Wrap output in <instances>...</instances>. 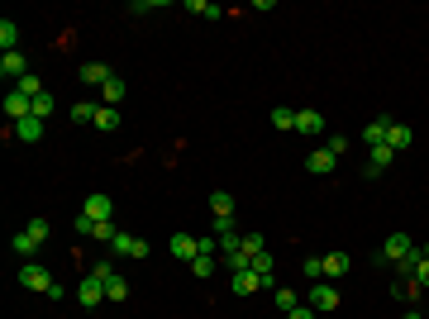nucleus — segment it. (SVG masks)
I'll list each match as a JSON object with an SVG mask.
<instances>
[{"mask_svg":"<svg viewBox=\"0 0 429 319\" xmlns=\"http://www.w3.org/2000/svg\"><path fill=\"white\" fill-rule=\"evenodd\" d=\"M210 210H214V219L234 214V195H229V191H214V195H210Z\"/></svg>","mask_w":429,"mask_h":319,"instance_id":"nucleus-20","label":"nucleus"},{"mask_svg":"<svg viewBox=\"0 0 429 319\" xmlns=\"http://www.w3.org/2000/svg\"><path fill=\"white\" fill-rule=\"evenodd\" d=\"M296 133H324V114L320 110H296Z\"/></svg>","mask_w":429,"mask_h":319,"instance_id":"nucleus-13","label":"nucleus"},{"mask_svg":"<svg viewBox=\"0 0 429 319\" xmlns=\"http://www.w3.org/2000/svg\"><path fill=\"white\" fill-rule=\"evenodd\" d=\"M386 143H391V153H405V148L415 143V129H405V124H391V138H386Z\"/></svg>","mask_w":429,"mask_h":319,"instance_id":"nucleus-18","label":"nucleus"},{"mask_svg":"<svg viewBox=\"0 0 429 319\" xmlns=\"http://www.w3.org/2000/svg\"><path fill=\"white\" fill-rule=\"evenodd\" d=\"M15 91H20V96H29V101H34V96H43V86H38V77H34V72H29V77L20 81Z\"/></svg>","mask_w":429,"mask_h":319,"instance_id":"nucleus-33","label":"nucleus"},{"mask_svg":"<svg viewBox=\"0 0 429 319\" xmlns=\"http://www.w3.org/2000/svg\"><path fill=\"white\" fill-rule=\"evenodd\" d=\"M229 286H234V295H253V291H263L268 281H263L253 267H243V272H234V281H229Z\"/></svg>","mask_w":429,"mask_h":319,"instance_id":"nucleus-9","label":"nucleus"},{"mask_svg":"<svg viewBox=\"0 0 429 319\" xmlns=\"http://www.w3.org/2000/svg\"><path fill=\"white\" fill-rule=\"evenodd\" d=\"M115 77L106 62H81V86H106V81Z\"/></svg>","mask_w":429,"mask_h":319,"instance_id":"nucleus-11","label":"nucleus"},{"mask_svg":"<svg viewBox=\"0 0 429 319\" xmlns=\"http://www.w3.org/2000/svg\"><path fill=\"white\" fill-rule=\"evenodd\" d=\"M296 305H300V300H296V291H286V286H277V310H282V315H291Z\"/></svg>","mask_w":429,"mask_h":319,"instance_id":"nucleus-31","label":"nucleus"},{"mask_svg":"<svg viewBox=\"0 0 429 319\" xmlns=\"http://www.w3.org/2000/svg\"><path fill=\"white\" fill-rule=\"evenodd\" d=\"M300 272H305V281L315 286V281H324V258H305L300 262Z\"/></svg>","mask_w":429,"mask_h":319,"instance_id":"nucleus-23","label":"nucleus"},{"mask_svg":"<svg viewBox=\"0 0 429 319\" xmlns=\"http://www.w3.org/2000/svg\"><path fill=\"white\" fill-rule=\"evenodd\" d=\"M191 10H196L201 20H219V15H224V10H219V5H210V0H191Z\"/></svg>","mask_w":429,"mask_h":319,"instance_id":"nucleus-32","label":"nucleus"},{"mask_svg":"<svg viewBox=\"0 0 429 319\" xmlns=\"http://www.w3.org/2000/svg\"><path fill=\"white\" fill-rule=\"evenodd\" d=\"M344 272H349V258H344V253H329V258H324V276H344Z\"/></svg>","mask_w":429,"mask_h":319,"instance_id":"nucleus-26","label":"nucleus"},{"mask_svg":"<svg viewBox=\"0 0 429 319\" xmlns=\"http://www.w3.org/2000/svg\"><path fill=\"white\" fill-rule=\"evenodd\" d=\"M77 300H81V305H101V300H106V281L86 276V281L77 286Z\"/></svg>","mask_w":429,"mask_h":319,"instance_id":"nucleus-12","label":"nucleus"},{"mask_svg":"<svg viewBox=\"0 0 429 319\" xmlns=\"http://www.w3.org/2000/svg\"><path fill=\"white\" fill-rule=\"evenodd\" d=\"M310 310H320V315L339 310V286H329V281H315V286H310Z\"/></svg>","mask_w":429,"mask_h":319,"instance_id":"nucleus-5","label":"nucleus"},{"mask_svg":"<svg viewBox=\"0 0 429 319\" xmlns=\"http://www.w3.org/2000/svg\"><path fill=\"white\" fill-rule=\"evenodd\" d=\"M24 234H29L34 243H38V248H43V243H48V219H29V224H24Z\"/></svg>","mask_w":429,"mask_h":319,"instance_id":"nucleus-25","label":"nucleus"},{"mask_svg":"<svg viewBox=\"0 0 429 319\" xmlns=\"http://www.w3.org/2000/svg\"><path fill=\"white\" fill-rule=\"evenodd\" d=\"M243 253H248V258L268 253V239H263V234H243Z\"/></svg>","mask_w":429,"mask_h":319,"instance_id":"nucleus-29","label":"nucleus"},{"mask_svg":"<svg viewBox=\"0 0 429 319\" xmlns=\"http://www.w3.org/2000/svg\"><path fill=\"white\" fill-rule=\"evenodd\" d=\"M286 319H315V310H310V305H296V310H291Z\"/></svg>","mask_w":429,"mask_h":319,"instance_id":"nucleus-38","label":"nucleus"},{"mask_svg":"<svg viewBox=\"0 0 429 319\" xmlns=\"http://www.w3.org/2000/svg\"><path fill=\"white\" fill-rule=\"evenodd\" d=\"M415 248H420V243L410 239V234H391V239L381 243V262H396V267H401L405 258L415 253Z\"/></svg>","mask_w":429,"mask_h":319,"instance_id":"nucleus-3","label":"nucleus"},{"mask_svg":"<svg viewBox=\"0 0 429 319\" xmlns=\"http://www.w3.org/2000/svg\"><path fill=\"white\" fill-rule=\"evenodd\" d=\"M224 234H234V214H224V219H214V239H224Z\"/></svg>","mask_w":429,"mask_h":319,"instance_id":"nucleus-37","label":"nucleus"},{"mask_svg":"<svg viewBox=\"0 0 429 319\" xmlns=\"http://www.w3.org/2000/svg\"><path fill=\"white\" fill-rule=\"evenodd\" d=\"M420 253H425V258H429V243H425V248H420Z\"/></svg>","mask_w":429,"mask_h":319,"instance_id":"nucleus-40","label":"nucleus"},{"mask_svg":"<svg viewBox=\"0 0 429 319\" xmlns=\"http://www.w3.org/2000/svg\"><path fill=\"white\" fill-rule=\"evenodd\" d=\"M167 248H172V258H182V262H196V258H201V239H196V234H172Z\"/></svg>","mask_w":429,"mask_h":319,"instance_id":"nucleus-8","label":"nucleus"},{"mask_svg":"<svg viewBox=\"0 0 429 319\" xmlns=\"http://www.w3.org/2000/svg\"><path fill=\"white\" fill-rule=\"evenodd\" d=\"M272 124H277V129H296V110L277 105V110H272Z\"/></svg>","mask_w":429,"mask_h":319,"instance_id":"nucleus-30","label":"nucleus"},{"mask_svg":"<svg viewBox=\"0 0 429 319\" xmlns=\"http://www.w3.org/2000/svg\"><path fill=\"white\" fill-rule=\"evenodd\" d=\"M334 153H329V148H315V153H310V158H305V167H310V172H315V177H329V172H334Z\"/></svg>","mask_w":429,"mask_h":319,"instance_id":"nucleus-15","label":"nucleus"},{"mask_svg":"<svg viewBox=\"0 0 429 319\" xmlns=\"http://www.w3.org/2000/svg\"><path fill=\"white\" fill-rule=\"evenodd\" d=\"M214 267H219V258H196L191 272H196V281H205V276H214Z\"/></svg>","mask_w":429,"mask_h":319,"instance_id":"nucleus-28","label":"nucleus"},{"mask_svg":"<svg viewBox=\"0 0 429 319\" xmlns=\"http://www.w3.org/2000/svg\"><path fill=\"white\" fill-rule=\"evenodd\" d=\"M20 286H29V291H43L48 300H62V286L53 281V272H48V267H38V262H24V267H20Z\"/></svg>","mask_w":429,"mask_h":319,"instance_id":"nucleus-1","label":"nucleus"},{"mask_svg":"<svg viewBox=\"0 0 429 319\" xmlns=\"http://www.w3.org/2000/svg\"><path fill=\"white\" fill-rule=\"evenodd\" d=\"M0 77L20 86V81L29 77V57H24V53H0Z\"/></svg>","mask_w":429,"mask_h":319,"instance_id":"nucleus-6","label":"nucleus"},{"mask_svg":"<svg viewBox=\"0 0 429 319\" xmlns=\"http://www.w3.org/2000/svg\"><path fill=\"white\" fill-rule=\"evenodd\" d=\"M96 114H101L96 101H77V105H72V124H96Z\"/></svg>","mask_w":429,"mask_h":319,"instance_id":"nucleus-17","label":"nucleus"},{"mask_svg":"<svg viewBox=\"0 0 429 319\" xmlns=\"http://www.w3.org/2000/svg\"><path fill=\"white\" fill-rule=\"evenodd\" d=\"M10 248H15L20 258H34V253H38V243L29 239V234H15V239H10Z\"/></svg>","mask_w":429,"mask_h":319,"instance_id":"nucleus-27","label":"nucleus"},{"mask_svg":"<svg viewBox=\"0 0 429 319\" xmlns=\"http://www.w3.org/2000/svg\"><path fill=\"white\" fill-rule=\"evenodd\" d=\"M86 219H115V200H110L106 191H91V195H86Z\"/></svg>","mask_w":429,"mask_h":319,"instance_id":"nucleus-7","label":"nucleus"},{"mask_svg":"<svg viewBox=\"0 0 429 319\" xmlns=\"http://www.w3.org/2000/svg\"><path fill=\"white\" fill-rule=\"evenodd\" d=\"M101 96H106V105L119 110V101H124V77H110L106 86H101Z\"/></svg>","mask_w":429,"mask_h":319,"instance_id":"nucleus-19","label":"nucleus"},{"mask_svg":"<svg viewBox=\"0 0 429 319\" xmlns=\"http://www.w3.org/2000/svg\"><path fill=\"white\" fill-rule=\"evenodd\" d=\"M386 138H391V119H372V124L363 129V143H368V148H381Z\"/></svg>","mask_w":429,"mask_h":319,"instance_id":"nucleus-14","label":"nucleus"},{"mask_svg":"<svg viewBox=\"0 0 429 319\" xmlns=\"http://www.w3.org/2000/svg\"><path fill=\"white\" fill-rule=\"evenodd\" d=\"M110 253H115V258H148V243L138 239V234H124V229H119L115 243H110Z\"/></svg>","mask_w":429,"mask_h":319,"instance_id":"nucleus-4","label":"nucleus"},{"mask_svg":"<svg viewBox=\"0 0 429 319\" xmlns=\"http://www.w3.org/2000/svg\"><path fill=\"white\" fill-rule=\"evenodd\" d=\"M77 234H86V239H96V243L110 248L119 229H115V219H86V214H77Z\"/></svg>","mask_w":429,"mask_h":319,"instance_id":"nucleus-2","label":"nucleus"},{"mask_svg":"<svg viewBox=\"0 0 429 319\" xmlns=\"http://www.w3.org/2000/svg\"><path fill=\"white\" fill-rule=\"evenodd\" d=\"M106 300H129V281H124L119 272H115V276L106 281Z\"/></svg>","mask_w":429,"mask_h":319,"instance_id":"nucleus-21","label":"nucleus"},{"mask_svg":"<svg viewBox=\"0 0 429 319\" xmlns=\"http://www.w3.org/2000/svg\"><path fill=\"white\" fill-rule=\"evenodd\" d=\"M34 114H38V119H48V114H53V96H48V91H43V96H34Z\"/></svg>","mask_w":429,"mask_h":319,"instance_id":"nucleus-34","label":"nucleus"},{"mask_svg":"<svg viewBox=\"0 0 429 319\" xmlns=\"http://www.w3.org/2000/svg\"><path fill=\"white\" fill-rule=\"evenodd\" d=\"M96 129H101V133L119 129V110H115V105H101V114H96Z\"/></svg>","mask_w":429,"mask_h":319,"instance_id":"nucleus-22","label":"nucleus"},{"mask_svg":"<svg viewBox=\"0 0 429 319\" xmlns=\"http://www.w3.org/2000/svg\"><path fill=\"white\" fill-rule=\"evenodd\" d=\"M391 158H396V153H391V143H381V148H368V177H377L381 167H391Z\"/></svg>","mask_w":429,"mask_h":319,"instance_id":"nucleus-16","label":"nucleus"},{"mask_svg":"<svg viewBox=\"0 0 429 319\" xmlns=\"http://www.w3.org/2000/svg\"><path fill=\"white\" fill-rule=\"evenodd\" d=\"M15 43H20V29H15V20H5V24H0V48L15 53Z\"/></svg>","mask_w":429,"mask_h":319,"instance_id":"nucleus-24","label":"nucleus"},{"mask_svg":"<svg viewBox=\"0 0 429 319\" xmlns=\"http://www.w3.org/2000/svg\"><path fill=\"white\" fill-rule=\"evenodd\" d=\"M401 319H425V315H420V310H405V315Z\"/></svg>","mask_w":429,"mask_h":319,"instance_id":"nucleus-39","label":"nucleus"},{"mask_svg":"<svg viewBox=\"0 0 429 319\" xmlns=\"http://www.w3.org/2000/svg\"><path fill=\"white\" fill-rule=\"evenodd\" d=\"M91 276H96V281H110V276H115V262H110V258H101V262L91 267Z\"/></svg>","mask_w":429,"mask_h":319,"instance_id":"nucleus-36","label":"nucleus"},{"mask_svg":"<svg viewBox=\"0 0 429 319\" xmlns=\"http://www.w3.org/2000/svg\"><path fill=\"white\" fill-rule=\"evenodd\" d=\"M324 148L339 158V153H349V138H344V133H329V138H324Z\"/></svg>","mask_w":429,"mask_h":319,"instance_id":"nucleus-35","label":"nucleus"},{"mask_svg":"<svg viewBox=\"0 0 429 319\" xmlns=\"http://www.w3.org/2000/svg\"><path fill=\"white\" fill-rule=\"evenodd\" d=\"M43 129H48V119H38V114H29V119H20V124H15L20 143H38V138H43Z\"/></svg>","mask_w":429,"mask_h":319,"instance_id":"nucleus-10","label":"nucleus"}]
</instances>
